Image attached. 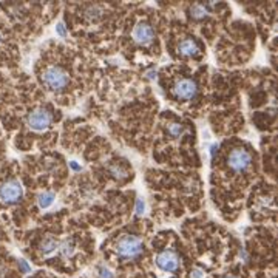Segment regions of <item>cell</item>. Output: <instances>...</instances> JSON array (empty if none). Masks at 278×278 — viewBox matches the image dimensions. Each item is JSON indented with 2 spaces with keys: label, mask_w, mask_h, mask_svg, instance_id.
Masks as SVG:
<instances>
[{
  "label": "cell",
  "mask_w": 278,
  "mask_h": 278,
  "mask_svg": "<svg viewBox=\"0 0 278 278\" xmlns=\"http://www.w3.org/2000/svg\"><path fill=\"white\" fill-rule=\"evenodd\" d=\"M114 252L122 260H134L144 252V243L134 235H125L117 240Z\"/></svg>",
  "instance_id": "1"
},
{
  "label": "cell",
  "mask_w": 278,
  "mask_h": 278,
  "mask_svg": "<svg viewBox=\"0 0 278 278\" xmlns=\"http://www.w3.org/2000/svg\"><path fill=\"white\" fill-rule=\"evenodd\" d=\"M41 79H42L44 85L47 88H50L51 91H62L68 85L67 71H64L61 67H57V65H50V67L44 68V71L41 74Z\"/></svg>",
  "instance_id": "2"
},
{
  "label": "cell",
  "mask_w": 278,
  "mask_h": 278,
  "mask_svg": "<svg viewBox=\"0 0 278 278\" xmlns=\"http://www.w3.org/2000/svg\"><path fill=\"white\" fill-rule=\"evenodd\" d=\"M173 96L180 101H192V99L198 94V85L193 79L190 77H183V79H178L175 82L173 88Z\"/></svg>",
  "instance_id": "3"
},
{
  "label": "cell",
  "mask_w": 278,
  "mask_h": 278,
  "mask_svg": "<svg viewBox=\"0 0 278 278\" xmlns=\"http://www.w3.org/2000/svg\"><path fill=\"white\" fill-rule=\"evenodd\" d=\"M24 195V189L21 186V183L16 180H10L4 184H0V200L4 203L13 204L17 203Z\"/></svg>",
  "instance_id": "4"
},
{
  "label": "cell",
  "mask_w": 278,
  "mask_h": 278,
  "mask_svg": "<svg viewBox=\"0 0 278 278\" xmlns=\"http://www.w3.org/2000/svg\"><path fill=\"white\" fill-rule=\"evenodd\" d=\"M252 164V155L246 149H235L229 155V166L235 172H246Z\"/></svg>",
  "instance_id": "5"
},
{
  "label": "cell",
  "mask_w": 278,
  "mask_h": 278,
  "mask_svg": "<svg viewBox=\"0 0 278 278\" xmlns=\"http://www.w3.org/2000/svg\"><path fill=\"white\" fill-rule=\"evenodd\" d=\"M51 121H53V116L47 108H36L28 114V125L37 131L45 130L51 124Z\"/></svg>",
  "instance_id": "6"
},
{
  "label": "cell",
  "mask_w": 278,
  "mask_h": 278,
  "mask_svg": "<svg viewBox=\"0 0 278 278\" xmlns=\"http://www.w3.org/2000/svg\"><path fill=\"white\" fill-rule=\"evenodd\" d=\"M156 266L164 272H175L180 267V256L173 250H164L156 256Z\"/></svg>",
  "instance_id": "7"
},
{
  "label": "cell",
  "mask_w": 278,
  "mask_h": 278,
  "mask_svg": "<svg viewBox=\"0 0 278 278\" xmlns=\"http://www.w3.org/2000/svg\"><path fill=\"white\" fill-rule=\"evenodd\" d=\"M133 39L139 45H150L155 39V31L147 22H139L133 30Z\"/></svg>",
  "instance_id": "8"
},
{
  "label": "cell",
  "mask_w": 278,
  "mask_h": 278,
  "mask_svg": "<svg viewBox=\"0 0 278 278\" xmlns=\"http://www.w3.org/2000/svg\"><path fill=\"white\" fill-rule=\"evenodd\" d=\"M178 51H180L181 56H186V57H195L200 54V45L195 41V39H184V41L180 44L178 47Z\"/></svg>",
  "instance_id": "9"
},
{
  "label": "cell",
  "mask_w": 278,
  "mask_h": 278,
  "mask_svg": "<svg viewBox=\"0 0 278 278\" xmlns=\"http://www.w3.org/2000/svg\"><path fill=\"white\" fill-rule=\"evenodd\" d=\"M57 247H59V241L56 240L54 236H45L44 241L41 243V252H42L44 255L51 253V252L56 250Z\"/></svg>",
  "instance_id": "10"
},
{
  "label": "cell",
  "mask_w": 278,
  "mask_h": 278,
  "mask_svg": "<svg viewBox=\"0 0 278 278\" xmlns=\"http://www.w3.org/2000/svg\"><path fill=\"white\" fill-rule=\"evenodd\" d=\"M37 203L41 209H48L54 203V195L51 192H44L37 196Z\"/></svg>",
  "instance_id": "11"
},
{
  "label": "cell",
  "mask_w": 278,
  "mask_h": 278,
  "mask_svg": "<svg viewBox=\"0 0 278 278\" xmlns=\"http://www.w3.org/2000/svg\"><path fill=\"white\" fill-rule=\"evenodd\" d=\"M102 14H104V10H102V7H99V5H91L85 11V17L88 19V21H93V22L97 21V19H101Z\"/></svg>",
  "instance_id": "12"
},
{
  "label": "cell",
  "mask_w": 278,
  "mask_h": 278,
  "mask_svg": "<svg viewBox=\"0 0 278 278\" xmlns=\"http://www.w3.org/2000/svg\"><path fill=\"white\" fill-rule=\"evenodd\" d=\"M209 14V7L206 5H193L190 8V16L195 19H204Z\"/></svg>",
  "instance_id": "13"
},
{
  "label": "cell",
  "mask_w": 278,
  "mask_h": 278,
  "mask_svg": "<svg viewBox=\"0 0 278 278\" xmlns=\"http://www.w3.org/2000/svg\"><path fill=\"white\" fill-rule=\"evenodd\" d=\"M167 130H169V133H170L172 136L178 137V136H181V134L186 131V127H184V125H181V124H176V122H173V124H169Z\"/></svg>",
  "instance_id": "14"
},
{
  "label": "cell",
  "mask_w": 278,
  "mask_h": 278,
  "mask_svg": "<svg viewBox=\"0 0 278 278\" xmlns=\"http://www.w3.org/2000/svg\"><path fill=\"white\" fill-rule=\"evenodd\" d=\"M73 252H74V246L71 244V243H64L62 246H61V253L64 255V256H71L73 255Z\"/></svg>",
  "instance_id": "15"
},
{
  "label": "cell",
  "mask_w": 278,
  "mask_h": 278,
  "mask_svg": "<svg viewBox=\"0 0 278 278\" xmlns=\"http://www.w3.org/2000/svg\"><path fill=\"white\" fill-rule=\"evenodd\" d=\"M110 172H111V175L116 176V178H125V176H127V172L122 170L121 167H117V166H113Z\"/></svg>",
  "instance_id": "16"
},
{
  "label": "cell",
  "mask_w": 278,
  "mask_h": 278,
  "mask_svg": "<svg viewBox=\"0 0 278 278\" xmlns=\"http://www.w3.org/2000/svg\"><path fill=\"white\" fill-rule=\"evenodd\" d=\"M99 276L101 278H113V273L107 267H99Z\"/></svg>",
  "instance_id": "17"
},
{
  "label": "cell",
  "mask_w": 278,
  "mask_h": 278,
  "mask_svg": "<svg viewBox=\"0 0 278 278\" xmlns=\"http://www.w3.org/2000/svg\"><path fill=\"white\" fill-rule=\"evenodd\" d=\"M144 210H146L144 201H143V200H137V203H136V213H137V215H143Z\"/></svg>",
  "instance_id": "18"
},
{
  "label": "cell",
  "mask_w": 278,
  "mask_h": 278,
  "mask_svg": "<svg viewBox=\"0 0 278 278\" xmlns=\"http://www.w3.org/2000/svg\"><path fill=\"white\" fill-rule=\"evenodd\" d=\"M19 267H21V270L24 272V273H28L31 269H30V266H28V263L25 261V260H19Z\"/></svg>",
  "instance_id": "19"
},
{
  "label": "cell",
  "mask_w": 278,
  "mask_h": 278,
  "mask_svg": "<svg viewBox=\"0 0 278 278\" xmlns=\"http://www.w3.org/2000/svg\"><path fill=\"white\" fill-rule=\"evenodd\" d=\"M56 31L61 34L62 37H65L67 36V31H65V27H64V24H57V27H56Z\"/></svg>",
  "instance_id": "20"
},
{
  "label": "cell",
  "mask_w": 278,
  "mask_h": 278,
  "mask_svg": "<svg viewBox=\"0 0 278 278\" xmlns=\"http://www.w3.org/2000/svg\"><path fill=\"white\" fill-rule=\"evenodd\" d=\"M71 167H73L74 170H79V169H81V167H79V166H77L76 163H71Z\"/></svg>",
  "instance_id": "21"
},
{
  "label": "cell",
  "mask_w": 278,
  "mask_h": 278,
  "mask_svg": "<svg viewBox=\"0 0 278 278\" xmlns=\"http://www.w3.org/2000/svg\"><path fill=\"white\" fill-rule=\"evenodd\" d=\"M2 272H4V267H2V266H0V275H2Z\"/></svg>",
  "instance_id": "22"
},
{
  "label": "cell",
  "mask_w": 278,
  "mask_h": 278,
  "mask_svg": "<svg viewBox=\"0 0 278 278\" xmlns=\"http://www.w3.org/2000/svg\"><path fill=\"white\" fill-rule=\"evenodd\" d=\"M0 44H2V33H0Z\"/></svg>",
  "instance_id": "23"
},
{
  "label": "cell",
  "mask_w": 278,
  "mask_h": 278,
  "mask_svg": "<svg viewBox=\"0 0 278 278\" xmlns=\"http://www.w3.org/2000/svg\"><path fill=\"white\" fill-rule=\"evenodd\" d=\"M226 278H235V276H226Z\"/></svg>",
  "instance_id": "24"
}]
</instances>
